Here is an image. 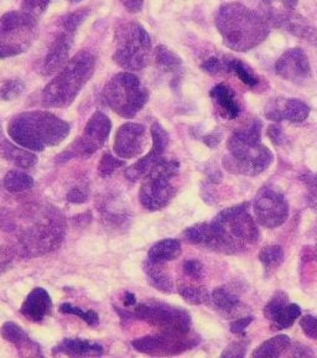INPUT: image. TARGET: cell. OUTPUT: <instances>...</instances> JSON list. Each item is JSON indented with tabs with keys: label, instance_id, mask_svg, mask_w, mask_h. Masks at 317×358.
Wrapping results in <instances>:
<instances>
[{
	"label": "cell",
	"instance_id": "5bb4252c",
	"mask_svg": "<svg viewBox=\"0 0 317 358\" xmlns=\"http://www.w3.org/2000/svg\"><path fill=\"white\" fill-rule=\"evenodd\" d=\"M253 212L258 224L277 228L284 224L289 217V205L279 191L263 187L254 197Z\"/></svg>",
	"mask_w": 317,
	"mask_h": 358
},
{
	"label": "cell",
	"instance_id": "d6a6232c",
	"mask_svg": "<svg viewBox=\"0 0 317 358\" xmlns=\"http://www.w3.org/2000/svg\"><path fill=\"white\" fill-rule=\"evenodd\" d=\"M224 71L227 72H235L237 76L241 78V81L249 86V87H256L259 80L258 77L253 73V71L246 67L241 60L235 59V57H230V56H226L223 59Z\"/></svg>",
	"mask_w": 317,
	"mask_h": 358
},
{
	"label": "cell",
	"instance_id": "8d00e7d4",
	"mask_svg": "<svg viewBox=\"0 0 317 358\" xmlns=\"http://www.w3.org/2000/svg\"><path fill=\"white\" fill-rule=\"evenodd\" d=\"M59 310L62 314L76 315L80 319H82L84 322H87L89 326L98 325V314L94 313L92 310L81 309V308H77V306H73V305L68 304V303L60 305Z\"/></svg>",
	"mask_w": 317,
	"mask_h": 358
},
{
	"label": "cell",
	"instance_id": "8fae6325",
	"mask_svg": "<svg viewBox=\"0 0 317 358\" xmlns=\"http://www.w3.org/2000/svg\"><path fill=\"white\" fill-rule=\"evenodd\" d=\"M110 131L112 122L110 118L102 112H96L88 120L82 134L56 157V163H67L73 157H91L108 141Z\"/></svg>",
	"mask_w": 317,
	"mask_h": 358
},
{
	"label": "cell",
	"instance_id": "ee69618b",
	"mask_svg": "<svg viewBox=\"0 0 317 358\" xmlns=\"http://www.w3.org/2000/svg\"><path fill=\"white\" fill-rule=\"evenodd\" d=\"M246 346L248 342L246 340H239V341L232 342L224 350L221 357L222 358H241L246 356Z\"/></svg>",
	"mask_w": 317,
	"mask_h": 358
},
{
	"label": "cell",
	"instance_id": "9c48e42d",
	"mask_svg": "<svg viewBox=\"0 0 317 358\" xmlns=\"http://www.w3.org/2000/svg\"><path fill=\"white\" fill-rule=\"evenodd\" d=\"M36 17L25 11H8L0 17V59L27 52L38 38Z\"/></svg>",
	"mask_w": 317,
	"mask_h": 358
},
{
	"label": "cell",
	"instance_id": "484cf974",
	"mask_svg": "<svg viewBox=\"0 0 317 358\" xmlns=\"http://www.w3.org/2000/svg\"><path fill=\"white\" fill-rule=\"evenodd\" d=\"M182 253L179 239L165 238L154 243L149 250L148 258L158 263L176 261Z\"/></svg>",
	"mask_w": 317,
	"mask_h": 358
},
{
	"label": "cell",
	"instance_id": "7bdbcfd3",
	"mask_svg": "<svg viewBox=\"0 0 317 358\" xmlns=\"http://www.w3.org/2000/svg\"><path fill=\"white\" fill-rule=\"evenodd\" d=\"M182 271L187 278H190L191 280L198 282L203 278V266L201 262L196 259H187L182 264Z\"/></svg>",
	"mask_w": 317,
	"mask_h": 358
},
{
	"label": "cell",
	"instance_id": "6f0895ef",
	"mask_svg": "<svg viewBox=\"0 0 317 358\" xmlns=\"http://www.w3.org/2000/svg\"><path fill=\"white\" fill-rule=\"evenodd\" d=\"M72 3H75V1H81V0H70Z\"/></svg>",
	"mask_w": 317,
	"mask_h": 358
},
{
	"label": "cell",
	"instance_id": "4dcf8cb0",
	"mask_svg": "<svg viewBox=\"0 0 317 358\" xmlns=\"http://www.w3.org/2000/svg\"><path fill=\"white\" fill-rule=\"evenodd\" d=\"M153 57L158 69L164 72H174L179 70L182 64L180 56L165 45H158L155 48Z\"/></svg>",
	"mask_w": 317,
	"mask_h": 358
},
{
	"label": "cell",
	"instance_id": "1f68e13d",
	"mask_svg": "<svg viewBox=\"0 0 317 358\" xmlns=\"http://www.w3.org/2000/svg\"><path fill=\"white\" fill-rule=\"evenodd\" d=\"M4 187L11 194H20L33 189L34 179L30 175L20 171V170H11L4 178Z\"/></svg>",
	"mask_w": 317,
	"mask_h": 358
},
{
	"label": "cell",
	"instance_id": "30bf717a",
	"mask_svg": "<svg viewBox=\"0 0 317 358\" xmlns=\"http://www.w3.org/2000/svg\"><path fill=\"white\" fill-rule=\"evenodd\" d=\"M121 317H135L138 320L145 321L148 325L158 329L160 332H176L189 334L191 332V316L181 308L163 304L149 303L139 304L133 311H121L117 309Z\"/></svg>",
	"mask_w": 317,
	"mask_h": 358
},
{
	"label": "cell",
	"instance_id": "7c38bea8",
	"mask_svg": "<svg viewBox=\"0 0 317 358\" xmlns=\"http://www.w3.org/2000/svg\"><path fill=\"white\" fill-rule=\"evenodd\" d=\"M200 343V337L189 334H176V332H160L156 335L140 337L131 341V346L138 352L154 356H177L181 353L196 348Z\"/></svg>",
	"mask_w": 317,
	"mask_h": 358
},
{
	"label": "cell",
	"instance_id": "f1b7e54d",
	"mask_svg": "<svg viewBox=\"0 0 317 358\" xmlns=\"http://www.w3.org/2000/svg\"><path fill=\"white\" fill-rule=\"evenodd\" d=\"M177 292L189 304H207L208 301L211 300V294L208 293L207 289L202 285L193 284L191 282H179Z\"/></svg>",
	"mask_w": 317,
	"mask_h": 358
},
{
	"label": "cell",
	"instance_id": "cb8c5ba5",
	"mask_svg": "<svg viewBox=\"0 0 317 358\" xmlns=\"http://www.w3.org/2000/svg\"><path fill=\"white\" fill-rule=\"evenodd\" d=\"M142 271L147 275L149 284L158 292L165 294L174 293V282L165 266V263H158L152 259L144 263Z\"/></svg>",
	"mask_w": 317,
	"mask_h": 358
},
{
	"label": "cell",
	"instance_id": "d4e9b609",
	"mask_svg": "<svg viewBox=\"0 0 317 358\" xmlns=\"http://www.w3.org/2000/svg\"><path fill=\"white\" fill-rule=\"evenodd\" d=\"M209 96L214 99V103L219 106L221 114L226 118L235 120L241 113L239 104L237 103V101H235V92L223 83L216 85L211 90Z\"/></svg>",
	"mask_w": 317,
	"mask_h": 358
},
{
	"label": "cell",
	"instance_id": "ab89813d",
	"mask_svg": "<svg viewBox=\"0 0 317 358\" xmlns=\"http://www.w3.org/2000/svg\"><path fill=\"white\" fill-rule=\"evenodd\" d=\"M206 234H207V222L197 223L185 229L184 237L191 245H203Z\"/></svg>",
	"mask_w": 317,
	"mask_h": 358
},
{
	"label": "cell",
	"instance_id": "4316f807",
	"mask_svg": "<svg viewBox=\"0 0 317 358\" xmlns=\"http://www.w3.org/2000/svg\"><path fill=\"white\" fill-rule=\"evenodd\" d=\"M291 345L290 337L286 335H278L263 342L259 348L252 352V357H280L285 351H288Z\"/></svg>",
	"mask_w": 317,
	"mask_h": 358
},
{
	"label": "cell",
	"instance_id": "c3c4849f",
	"mask_svg": "<svg viewBox=\"0 0 317 358\" xmlns=\"http://www.w3.org/2000/svg\"><path fill=\"white\" fill-rule=\"evenodd\" d=\"M201 69L208 75H219L221 71L224 70L223 61L219 60L217 57H209L206 61H203Z\"/></svg>",
	"mask_w": 317,
	"mask_h": 358
},
{
	"label": "cell",
	"instance_id": "8992f818",
	"mask_svg": "<svg viewBox=\"0 0 317 358\" xmlns=\"http://www.w3.org/2000/svg\"><path fill=\"white\" fill-rule=\"evenodd\" d=\"M152 38L137 22L119 24L115 31V54L112 59L126 71L145 69L153 59Z\"/></svg>",
	"mask_w": 317,
	"mask_h": 358
},
{
	"label": "cell",
	"instance_id": "4fadbf2b",
	"mask_svg": "<svg viewBox=\"0 0 317 358\" xmlns=\"http://www.w3.org/2000/svg\"><path fill=\"white\" fill-rule=\"evenodd\" d=\"M249 202H243L235 206L224 208L214 218V222L223 229L230 238L241 245H256L260 239L256 218L248 212Z\"/></svg>",
	"mask_w": 317,
	"mask_h": 358
},
{
	"label": "cell",
	"instance_id": "f35d334b",
	"mask_svg": "<svg viewBox=\"0 0 317 358\" xmlns=\"http://www.w3.org/2000/svg\"><path fill=\"white\" fill-rule=\"evenodd\" d=\"M289 304V298L284 292H279L275 294L273 298L270 299L268 304L264 308V316L269 321H273L274 317L279 314L281 310L284 309L286 305Z\"/></svg>",
	"mask_w": 317,
	"mask_h": 358
},
{
	"label": "cell",
	"instance_id": "e0dca14e",
	"mask_svg": "<svg viewBox=\"0 0 317 358\" xmlns=\"http://www.w3.org/2000/svg\"><path fill=\"white\" fill-rule=\"evenodd\" d=\"M275 71L286 81L297 82L310 76L311 67L305 51L295 48L286 50L280 56L275 64Z\"/></svg>",
	"mask_w": 317,
	"mask_h": 358
},
{
	"label": "cell",
	"instance_id": "2e32d148",
	"mask_svg": "<svg viewBox=\"0 0 317 358\" xmlns=\"http://www.w3.org/2000/svg\"><path fill=\"white\" fill-rule=\"evenodd\" d=\"M72 46V34L66 33L61 29L51 40L44 59L40 64V73L43 76H51L60 72L70 61Z\"/></svg>",
	"mask_w": 317,
	"mask_h": 358
},
{
	"label": "cell",
	"instance_id": "60d3db41",
	"mask_svg": "<svg viewBox=\"0 0 317 358\" xmlns=\"http://www.w3.org/2000/svg\"><path fill=\"white\" fill-rule=\"evenodd\" d=\"M124 165V160L117 159L110 152H105L98 165V174L102 178H107L113 174L117 169L121 168Z\"/></svg>",
	"mask_w": 317,
	"mask_h": 358
},
{
	"label": "cell",
	"instance_id": "3957f363",
	"mask_svg": "<svg viewBox=\"0 0 317 358\" xmlns=\"http://www.w3.org/2000/svg\"><path fill=\"white\" fill-rule=\"evenodd\" d=\"M262 122L254 120L235 131L227 141L230 154L223 157V168L230 174L257 176L273 164V152L262 144Z\"/></svg>",
	"mask_w": 317,
	"mask_h": 358
},
{
	"label": "cell",
	"instance_id": "ac0fdd59",
	"mask_svg": "<svg viewBox=\"0 0 317 358\" xmlns=\"http://www.w3.org/2000/svg\"><path fill=\"white\" fill-rule=\"evenodd\" d=\"M310 108L300 99L289 98L284 102H274L265 110V117L273 122L289 120L291 123H302L309 118Z\"/></svg>",
	"mask_w": 317,
	"mask_h": 358
},
{
	"label": "cell",
	"instance_id": "603a6c76",
	"mask_svg": "<svg viewBox=\"0 0 317 358\" xmlns=\"http://www.w3.org/2000/svg\"><path fill=\"white\" fill-rule=\"evenodd\" d=\"M0 157L22 169L33 168L38 163V157L34 152L8 141L0 131Z\"/></svg>",
	"mask_w": 317,
	"mask_h": 358
},
{
	"label": "cell",
	"instance_id": "836d02e7",
	"mask_svg": "<svg viewBox=\"0 0 317 358\" xmlns=\"http://www.w3.org/2000/svg\"><path fill=\"white\" fill-rule=\"evenodd\" d=\"M300 315L301 309L299 305L288 304L284 309L280 311V314L270 322V326L275 331L289 329L300 317Z\"/></svg>",
	"mask_w": 317,
	"mask_h": 358
},
{
	"label": "cell",
	"instance_id": "9f6ffc18",
	"mask_svg": "<svg viewBox=\"0 0 317 358\" xmlns=\"http://www.w3.org/2000/svg\"><path fill=\"white\" fill-rule=\"evenodd\" d=\"M279 1L288 10H294L299 3V0H279Z\"/></svg>",
	"mask_w": 317,
	"mask_h": 358
},
{
	"label": "cell",
	"instance_id": "7dc6e473",
	"mask_svg": "<svg viewBox=\"0 0 317 358\" xmlns=\"http://www.w3.org/2000/svg\"><path fill=\"white\" fill-rule=\"evenodd\" d=\"M254 320V316L252 315H246L242 317H237L235 321H232L230 325V330L232 334L235 335H241L243 332L246 331V327L252 324Z\"/></svg>",
	"mask_w": 317,
	"mask_h": 358
},
{
	"label": "cell",
	"instance_id": "816d5d0a",
	"mask_svg": "<svg viewBox=\"0 0 317 358\" xmlns=\"http://www.w3.org/2000/svg\"><path fill=\"white\" fill-rule=\"evenodd\" d=\"M121 3L129 13H139L144 6V0H121Z\"/></svg>",
	"mask_w": 317,
	"mask_h": 358
},
{
	"label": "cell",
	"instance_id": "7a4b0ae2",
	"mask_svg": "<svg viewBox=\"0 0 317 358\" xmlns=\"http://www.w3.org/2000/svg\"><path fill=\"white\" fill-rule=\"evenodd\" d=\"M70 124L51 112L33 110L17 114L8 123L11 141L30 152H44L56 147L70 134Z\"/></svg>",
	"mask_w": 317,
	"mask_h": 358
},
{
	"label": "cell",
	"instance_id": "83f0119b",
	"mask_svg": "<svg viewBox=\"0 0 317 358\" xmlns=\"http://www.w3.org/2000/svg\"><path fill=\"white\" fill-rule=\"evenodd\" d=\"M284 259V250L278 245H265L259 252V261L264 268L265 278L270 277L274 271L279 269Z\"/></svg>",
	"mask_w": 317,
	"mask_h": 358
},
{
	"label": "cell",
	"instance_id": "7402d4cb",
	"mask_svg": "<svg viewBox=\"0 0 317 358\" xmlns=\"http://www.w3.org/2000/svg\"><path fill=\"white\" fill-rule=\"evenodd\" d=\"M54 355H65L68 357H97L104 353L103 346L96 342L80 338H65L54 350Z\"/></svg>",
	"mask_w": 317,
	"mask_h": 358
},
{
	"label": "cell",
	"instance_id": "5b68a950",
	"mask_svg": "<svg viewBox=\"0 0 317 358\" xmlns=\"http://www.w3.org/2000/svg\"><path fill=\"white\" fill-rule=\"evenodd\" d=\"M64 217L56 208L43 210L33 224L22 228L17 236L15 250L27 258L38 257L56 250L65 238Z\"/></svg>",
	"mask_w": 317,
	"mask_h": 358
},
{
	"label": "cell",
	"instance_id": "d6986e66",
	"mask_svg": "<svg viewBox=\"0 0 317 358\" xmlns=\"http://www.w3.org/2000/svg\"><path fill=\"white\" fill-rule=\"evenodd\" d=\"M52 301L50 294L44 288H35L29 293L22 305V313L28 320L40 322L50 314Z\"/></svg>",
	"mask_w": 317,
	"mask_h": 358
},
{
	"label": "cell",
	"instance_id": "db71d44e",
	"mask_svg": "<svg viewBox=\"0 0 317 358\" xmlns=\"http://www.w3.org/2000/svg\"><path fill=\"white\" fill-rule=\"evenodd\" d=\"M203 141L207 144L208 147L214 148L217 144H219L221 136H217L216 133H212V134H208V136H205Z\"/></svg>",
	"mask_w": 317,
	"mask_h": 358
},
{
	"label": "cell",
	"instance_id": "f907efd6",
	"mask_svg": "<svg viewBox=\"0 0 317 358\" xmlns=\"http://www.w3.org/2000/svg\"><path fill=\"white\" fill-rule=\"evenodd\" d=\"M87 192H84L82 189H72L67 194V201L71 202V203H83V202L87 201Z\"/></svg>",
	"mask_w": 317,
	"mask_h": 358
},
{
	"label": "cell",
	"instance_id": "bcb514c9",
	"mask_svg": "<svg viewBox=\"0 0 317 358\" xmlns=\"http://www.w3.org/2000/svg\"><path fill=\"white\" fill-rule=\"evenodd\" d=\"M17 229V220L13 212L6 208L0 210V231L14 232Z\"/></svg>",
	"mask_w": 317,
	"mask_h": 358
},
{
	"label": "cell",
	"instance_id": "44dd1931",
	"mask_svg": "<svg viewBox=\"0 0 317 358\" xmlns=\"http://www.w3.org/2000/svg\"><path fill=\"white\" fill-rule=\"evenodd\" d=\"M211 301L214 303V308L226 317H237L246 311V306L242 304L238 294L228 285L214 289L211 294Z\"/></svg>",
	"mask_w": 317,
	"mask_h": 358
},
{
	"label": "cell",
	"instance_id": "e575fe53",
	"mask_svg": "<svg viewBox=\"0 0 317 358\" xmlns=\"http://www.w3.org/2000/svg\"><path fill=\"white\" fill-rule=\"evenodd\" d=\"M88 14H89L88 8L67 13L59 20V25H60L62 30H65L66 33L73 35L76 33V30L80 27V25L87 19Z\"/></svg>",
	"mask_w": 317,
	"mask_h": 358
},
{
	"label": "cell",
	"instance_id": "b9f144b4",
	"mask_svg": "<svg viewBox=\"0 0 317 358\" xmlns=\"http://www.w3.org/2000/svg\"><path fill=\"white\" fill-rule=\"evenodd\" d=\"M52 0H22V10L31 14L34 17H40L49 8Z\"/></svg>",
	"mask_w": 317,
	"mask_h": 358
},
{
	"label": "cell",
	"instance_id": "277c9868",
	"mask_svg": "<svg viewBox=\"0 0 317 358\" xmlns=\"http://www.w3.org/2000/svg\"><path fill=\"white\" fill-rule=\"evenodd\" d=\"M94 70L96 57L94 55L84 50L80 51L44 88L43 104L47 108H65L71 106L94 76Z\"/></svg>",
	"mask_w": 317,
	"mask_h": 358
},
{
	"label": "cell",
	"instance_id": "6da1fadb",
	"mask_svg": "<svg viewBox=\"0 0 317 358\" xmlns=\"http://www.w3.org/2000/svg\"><path fill=\"white\" fill-rule=\"evenodd\" d=\"M216 27L223 44L238 52L257 48L269 35L265 17L238 3L221 6L216 15Z\"/></svg>",
	"mask_w": 317,
	"mask_h": 358
},
{
	"label": "cell",
	"instance_id": "9a60e30c",
	"mask_svg": "<svg viewBox=\"0 0 317 358\" xmlns=\"http://www.w3.org/2000/svg\"><path fill=\"white\" fill-rule=\"evenodd\" d=\"M148 145V133L145 127L138 123H124L115 133L113 150L123 160L139 157Z\"/></svg>",
	"mask_w": 317,
	"mask_h": 358
},
{
	"label": "cell",
	"instance_id": "f5cc1de1",
	"mask_svg": "<svg viewBox=\"0 0 317 358\" xmlns=\"http://www.w3.org/2000/svg\"><path fill=\"white\" fill-rule=\"evenodd\" d=\"M294 357H312L314 352H312L310 348L304 346L301 343H297L295 348H293V353H291Z\"/></svg>",
	"mask_w": 317,
	"mask_h": 358
},
{
	"label": "cell",
	"instance_id": "ffe728a7",
	"mask_svg": "<svg viewBox=\"0 0 317 358\" xmlns=\"http://www.w3.org/2000/svg\"><path fill=\"white\" fill-rule=\"evenodd\" d=\"M0 334L6 341L10 342L17 348L20 356H41L38 343L33 341L28 334L22 330V326L15 322H6L1 326Z\"/></svg>",
	"mask_w": 317,
	"mask_h": 358
},
{
	"label": "cell",
	"instance_id": "ba28073f",
	"mask_svg": "<svg viewBox=\"0 0 317 358\" xmlns=\"http://www.w3.org/2000/svg\"><path fill=\"white\" fill-rule=\"evenodd\" d=\"M180 170V164L174 159L160 157L148 175L142 179L139 190V201L148 211H160L169 205L176 194L172 179Z\"/></svg>",
	"mask_w": 317,
	"mask_h": 358
},
{
	"label": "cell",
	"instance_id": "11a10c76",
	"mask_svg": "<svg viewBox=\"0 0 317 358\" xmlns=\"http://www.w3.org/2000/svg\"><path fill=\"white\" fill-rule=\"evenodd\" d=\"M135 303H137L135 295L131 293H126V296H124V306L126 308H131V306H134Z\"/></svg>",
	"mask_w": 317,
	"mask_h": 358
},
{
	"label": "cell",
	"instance_id": "f546056e",
	"mask_svg": "<svg viewBox=\"0 0 317 358\" xmlns=\"http://www.w3.org/2000/svg\"><path fill=\"white\" fill-rule=\"evenodd\" d=\"M160 157H163V155H160L158 152L152 149L145 157H142L140 160H138L137 163L133 164L131 166L126 169V179L129 181H138V180L144 179L154 165L158 163Z\"/></svg>",
	"mask_w": 317,
	"mask_h": 358
},
{
	"label": "cell",
	"instance_id": "74e56055",
	"mask_svg": "<svg viewBox=\"0 0 317 358\" xmlns=\"http://www.w3.org/2000/svg\"><path fill=\"white\" fill-rule=\"evenodd\" d=\"M150 133L153 136V148L152 149L158 152L160 155H164L165 150L169 147L170 143L168 131H165L164 127H161L158 122H155L150 128Z\"/></svg>",
	"mask_w": 317,
	"mask_h": 358
},
{
	"label": "cell",
	"instance_id": "681fc988",
	"mask_svg": "<svg viewBox=\"0 0 317 358\" xmlns=\"http://www.w3.org/2000/svg\"><path fill=\"white\" fill-rule=\"evenodd\" d=\"M267 136H269V139L272 141L274 145H281V144H283V141H284L283 129H281V127L278 124L269 125L268 131H267Z\"/></svg>",
	"mask_w": 317,
	"mask_h": 358
},
{
	"label": "cell",
	"instance_id": "d590c367",
	"mask_svg": "<svg viewBox=\"0 0 317 358\" xmlns=\"http://www.w3.org/2000/svg\"><path fill=\"white\" fill-rule=\"evenodd\" d=\"M25 90L22 80L19 78H8L0 83V99L13 101L19 97Z\"/></svg>",
	"mask_w": 317,
	"mask_h": 358
},
{
	"label": "cell",
	"instance_id": "52a82bcc",
	"mask_svg": "<svg viewBox=\"0 0 317 358\" xmlns=\"http://www.w3.org/2000/svg\"><path fill=\"white\" fill-rule=\"evenodd\" d=\"M107 106L121 118L133 120L148 103V88L131 72H119L110 78L103 90Z\"/></svg>",
	"mask_w": 317,
	"mask_h": 358
},
{
	"label": "cell",
	"instance_id": "f6af8a7d",
	"mask_svg": "<svg viewBox=\"0 0 317 358\" xmlns=\"http://www.w3.org/2000/svg\"><path fill=\"white\" fill-rule=\"evenodd\" d=\"M300 327L302 332L312 340H317V316L305 315L300 319Z\"/></svg>",
	"mask_w": 317,
	"mask_h": 358
}]
</instances>
